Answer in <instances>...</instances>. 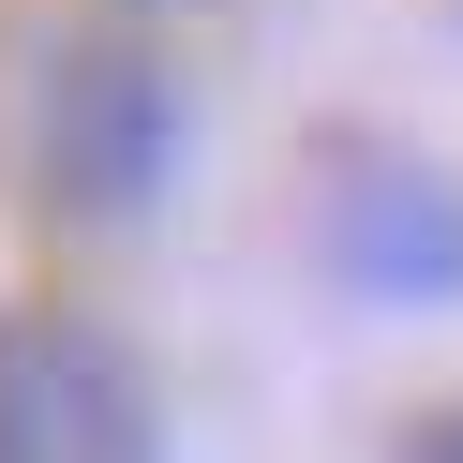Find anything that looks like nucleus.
Masks as SVG:
<instances>
[{"label":"nucleus","mask_w":463,"mask_h":463,"mask_svg":"<svg viewBox=\"0 0 463 463\" xmlns=\"http://www.w3.org/2000/svg\"><path fill=\"white\" fill-rule=\"evenodd\" d=\"M194 165V90L150 31L120 15H0V194L31 224H75V240H120L180 194Z\"/></svg>","instance_id":"f257e3e1"},{"label":"nucleus","mask_w":463,"mask_h":463,"mask_svg":"<svg viewBox=\"0 0 463 463\" xmlns=\"http://www.w3.org/2000/svg\"><path fill=\"white\" fill-rule=\"evenodd\" d=\"M0 463H165V389L90 299H0Z\"/></svg>","instance_id":"f03ea898"},{"label":"nucleus","mask_w":463,"mask_h":463,"mask_svg":"<svg viewBox=\"0 0 463 463\" xmlns=\"http://www.w3.org/2000/svg\"><path fill=\"white\" fill-rule=\"evenodd\" d=\"M314 254H329L344 299H463V194L433 180V165L373 150V165H344V180H329Z\"/></svg>","instance_id":"7ed1b4c3"},{"label":"nucleus","mask_w":463,"mask_h":463,"mask_svg":"<svg viewBox=\"0 0 463 463\" xmlns=\"http://www.w3.org/2000/svg\"><path fill=\"white\" fill-rule=\"evenodd\" d=\"M403 463H463V403H433V419L403 433Z\"/></svg>","instance_id":"20e7f679"},{"label":"nucleus","mask_w":463,"mask_h":463,"mask_svg":"<svg viewBox=\"0 0 463 463\" xmlns=\"http://www.w3.org/2000/svg\"><path fill=\"white\" fill-rule=\"evenodd\" d=\"M120 15H210V0H120Z\"/></svg>","instance_id":"39448f33"}]
</instances>
